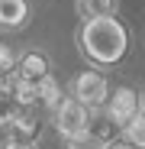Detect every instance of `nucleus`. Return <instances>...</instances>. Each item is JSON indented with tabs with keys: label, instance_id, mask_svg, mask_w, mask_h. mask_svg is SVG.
<instances>
[{
	"label": "nucleus",
	"instance_id": "f257e3e1",
	"mask_svg": "<svg viewBox=\"0 0 145 149\" xmlns=\"http://www.w3.org/2000/svg\"><path fill=\"white\" fill-rule=\"evenodd\" d=\"M74 39H78V52L93 68H116L129 55V29L116 16L84 19Z\"/></svg>",
	"mask_w": 145,
	"mask_h": 149
},
{
	"label": "nucleus",
	"instance_id": "f03ea898",
	"mask_svg": "<svg viewBox=\"0 0 145 149\" xmlns=\"http://www.w3.org/2000/svg\"><path fill=\"white\" fill-rule=\"evenodd\" d=\"M52 120H55V130L61 139H71V136H81V133H90L93 120H90V107L84 101H78L74 94L65 97L58 104V110H52Z\"/></svg>",
	"mask_w": 145,
	"mask_h": 149
},
{
	"label": "nucleus",
	"instance_id": "7ed1b4c3",
	"mask_svg": "<svg viewBox=\"0 0 145 149\" xmlns=\"http://www.w3.org/2000/svg\"><path fill=\"white\" fill-rule=\"evenodd\" d=\"M71 94L78 97V101H84L90 110H100L107 107L110 101V84L100 71H81L74 81H71Z\"/></svg>",
	"mask_w": 145,
	"mask_h": 149
},
{
	"label": "nucleus",
	"instance_id": "20e7f679",
	"mask_svg": "<svg viewBox=\"0 0 145 149\" xmlns=\"http://www.w3.org/2000/svg\"><path fill=\"white\" fill-rule=\"evenodd\" d=\"M139 104H142V94L132 91V88H116L107 101V117L113 120V127L126 130V123L139 113Z\"/></svg>",
	"mask_w": 145,
	"mask_h": 149
},
{
	"label": "nucleus",
	"instance_id": "39448f33",
	"mask_svg": "<svg viewBox=\"0 0 145 149\" xmlns=\"http://www.w3.org/2000/svg\"><path fill=\"white\" fill-rule=\"evenodd\" d=\"M48 71V58L42 52H36V49H29V52H23L19 62H16V81H26V84H39Z\"/></svg>",
	"mask_w": 145,
	"mask_h": 149
},
{
	"label": "nucleus",
	"instance_id": "423d86ee",
	"mask_svg": "<svg viewBox=\"0 0 145 149\" xmlns=\"http://www.w3.org/2000/svg\"><path fill=\"white\" fill-rule=\"evenodd\" d=\"M29 16H32L29 0H0V29H10V33L26 29Z\"/></svg>",
	"mask_w": 145,
	"mask_h": 149
},
{
	"label": "nucleus",
	"instance_id": "0eeeda50",
	"mask_svg": "<svg viewBox=\"0 0 145 149\" xmlns=\"http://www.w3.org/2000/svg\"><path fill=\"white\" fill-rule=\"evenodd\" d=\"M19 113H23V104H19V97H16L13 81L10 84H0V127H10Z\"/></svg>",
	"mask_w": 145,
	"mask_h": 149
},
{
	"label": "nucleus",
	"instance_id": "6e6552de",
	"mask_svg": "<svg viewBox=\"0 0 145 149\" xmlns=\"http://www.w3.org/2000/svg\"><path fill=\"white\" fill-rule=\"evenodd\" d=\"M119 0H78V16L81 19H100V16H116Z\"/></svg>",
	"mask_w": 145,
	"mask_h": 149
},
{
	"label": "nucleus",
	"instance_id": "1a4fd4ad",
	"mask_svg": "<svg viewBox=\"0 0 145 149\" xmlns=\"http://www.w3.org/2000/svg\"><path fill=\"white\" fill-rule=\"evenodd\" d=\"M39 97H42L45 110H58V104L65 101V97H61V88H58V81L52 78V74H45V78L39 81Z\"/></svg>",
	"mask_w": 145,
	"mask_h": 149
},
{
	"label": "nucleus",
	"instance_id": "9d476101",
	"mask_svg": "<svg viewBox=\"0 0 145 149\" xmlns=\"http://www.w3.org/2000/svg\"><path fill=\"white\" fill-rule=\"evenodd\" d=\"M16 52L10 45H3L0 42V84H10V81H16Z\"/></svg>",
	"mask_w": 145,
	"mask_h": 149
},
{
	"label": "nucleus",
	"instance_id": "9b49d317",
	"mask_svg": "<svg viewBox=\"0 0 145 149\" xmlns=\"http://www.w3.org/2000/svg\"><path fill=\"white\" fill-rule=\"evenodd\" d=\"M10 130H13V136H23V139H36V133H39V123H36L29 113H19V117L10 123Z\"/></svg>",
	"mask_w": 145,
	"mask_h": 149
},
{
	"label": "nucleus",
	"instance_id": "f8f14e48",
	"mask_svg": "<svg viewBox=\"0 0 145 149\" xmlns=\"http://www.w3.org/2000/svg\"><path fill=\"white\" fill-rule=\"evenodd\" d=\"M123 133H126V136H129L139 149H145V113H142V110H139V113L126 123V130H123Z\"/></svg>",
	"mask_w": 145,
	"mask_h": 149
},
{
	"label": "nucleus",
	"instance_id": "ddd939ff",
	"mask_svg": "<svg viewBox=\"0 0 145 149\" xmlns=\"http://www.w3.org/2000/svg\"><path fill=\"white\" fill-rule=\"evenodd\" d=\"M65 149H103V139L97 133H81V136L65 139Z\"/></svg>",
	"mask_w": 145,
	"mask_h": 149
},
{
	"label": "nucleus",
	"instance_id": "4468645a",
	"mask_svg": "<svg viewBox=\"0 0 145 149\" xmlns=\"http://www.w3.org/2000/svg\"><path fill=\"white\" fill-rule=\"evenodd\" d=\"M0 149H39V146H36V139H23V136H13L10 133L3 143H0Z\"/></svg>",
	"mask_w": 145,
	"mask_h": 149
},
{
	"label": "nucleus",
	"instance_id": "2eb2a0df",
	"mask_svg": "<svg viewBox=\"0 0 145 149\" xmlns=\"http://www.w3.org/2000/svg\"><path fill=\"white\" fill-rule=\"evenodd\" d=\"M103 149H139V146H135V143L123 133V136H110V139L103 143Z\"/></svg>",
	"mask_w": 145,
	"mask_h": 149
},
{
	"label": "nucleus",
	"instance_id": "dca6fc26",
	"mask_svg": "<svg viewBox=\"0 0 145 149\" xmlns=\"http://www.w3.org/2000/svg\"><path fill=\"white\" fill-rule=\"evenodd\" d=\"M139 110H142V113H145V94H142V104H139Z\"/></svg>",
	"mask_w": 145,
	"mask_h": 149
}]
</instances>
